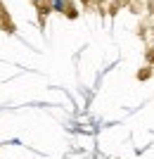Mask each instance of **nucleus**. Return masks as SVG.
<instances>
[{
  "label": "nucleus",
  "instance_id": "f257e3e1",
  "mask_svg": "<svg viewBox=\"0 0 154 159\" xmlns=\"http://www.w3.org/2000/svg\"><path fill=\"white\" fill-rule=\"evenodd\" d=\"M62 7H64V2H62V0H55V10H62Z\"/></svg>",
  "mask_w": 154,
  "mask_h": 159
}]
</instances>
